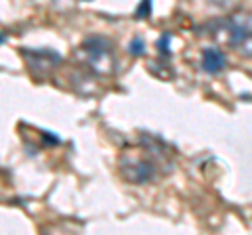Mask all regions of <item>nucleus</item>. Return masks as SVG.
Listing matches in <instances>:
<instances>
[{"instance_id": "nucleus-2", "label": "nucleus", "mask_w": 252, "mask_h": 235, "mask_svg": "<svg viewBox=\"0 0 252 235\" xmlns=\"http://www.w3.org/2000/svg\"><path fill=\"white\" fill-rule=\"evenodd\" d=\"M21 55H23V59H26L30 72L34 76H40V78L51 76L53 69H57L63 61L61 55L51 49H23Z\"/></svg>"}, {"instance_id": "nucleus-1", "label": "nucleus", "mask_w": 252, "mask_h": 235, "mask_svg": "<svg viewBox=\"0 0 252 235\" xmlns=\"http://www.w3.org/2000/svg\"><path fill=\"white\" fill-rule=\"evenodd\" d=\"M74 57H76V61H80L86 69H91L94 76L107 78V76L116 74L118 61H116V55H114V44L103 36L86 38V40L76 49Z\"/></svg>"}, {"instance_id": "nucleus-7", "label": "nucleus", "mask_w": 252, "mask_h": 235, "mask_svg": "<svg viewBox=\"0 0 252 235\" xmlns=\"http://www.w3.org/2000/svg\"><path fill=\"white\" fill-rule=\"evenodd\" d=\"M170 42H172V34L164 32L160 36V40H158V53H160L162 57H170Z\"/></svg>"}, {"instance_id": "nucleus-8", "label": "nucleus", "mask_w": 252, "mask_h": 235, "mask_svg": "<svg viewBox=\"0 0 252 235\" xmlns=\"http://www.w3.org/2000/svg\"><path fill=\"white\" fill-rule=\"evenodd\" d=\"M152 9H154V2L152 0H141L139 6H137V11H135V19H147L149 15H152Z\"/></svg>"}, {"instance_id": "nucleus-10", "label": "nucleus", "mask_w": 252, "mask_h": 235, "mask_svg": "<svg viewBox=\"0 0 252 235\" xmlns=\"http://www.w3.org/2000/svg\"><path fill=\"white\" fill-rule=\"evenodd\" d=\"M204 2L210 4V6H215V9L227 11V9H231V6L235 4V0H204Z\"/></svg>"}, {"instance_id": "nucleus-9", "label": "nucleus", "mask_w": 252, "mask_h": 235, "mask_svg": "<svg viewBox=\"0 0 252 235\" xmlns=\"http://www.w3.org/2000/svg\"><path fill=\"white\" fill-rule=\"evenodd\" d=\"M128 53L135 55V57H141V55H145V40L141 36H135L128 44Z\"/></svg>"}, {"instance_id": "nucleus-4", "label": "nucleus", "mask_w": 252, "mask_h": 235, "mask_svg": "<svg viewBox=\"0 0 252 235\" xmlns=\"http://www.w3.org/2000/svg\"><path fill=\"white\" fill-rule=\"evenodd\" d=\"M122 176L126 178V183L130 185H145L156 176V166L149 160H141V158H132L126 160L120 166Z\"/></svg>"}, {"instance_id": "nucleus-6", "label": "nucleus", "mask_w": 252, "mask_h": 235, "mask_svg": "<svg viewBox=\"0 0 252 235\" xmlns=\"http://www.w3.org/2000/svg\"><path fill=\"white\" fill-rule=\"evenodd\" d=\"M229 46L240 55V57H244V59H252V34H246V36L238 38V40H233Z\"/></svg>"}, {"instance_id": "nucleus-3", "label": "nucleus", "mask_w": 252, "mask_h": 235, "mask_svg": "<svg viewBox=\"0 0 252 235\" xmlns=\"http://www.w3.org/2000/svg\"><path fill=\"white\" fill-rule=\"evenodd\" d=\"M212 32H225L223 38L227 40V44H231L233 40H238V38L252 34V13L250 11H235L225 21H220L219 28L212 29Z\"/></svg>"}, {"instance_id": "nucleus-5", "label": "nucleus", "mask_w": 252, "mask_h": 235, "mask_svg": "<svg viewBox=\"0 0 252 235\" xmlns=\"http://www.w3.org/2000/svg\"><path fill=\"white\" fill-rule=\"evenodd\" d=\"M200 63H202V69L206 74L210 76H215V74H220L225 69L227 65V57H225V53L217 49V46H208V49H204L202 51V59H200Z\"/></svg>"}]
</instances>
